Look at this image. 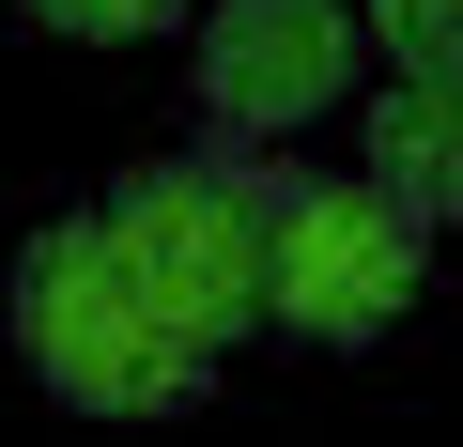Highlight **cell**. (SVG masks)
<instances>
[{
	"label": "cell",
	"mask_w": 463,
	"mask_h": 447,
	"mask_svg": "<svg viewBox=\"0 0 463 447\" xmlns=\"http://www.w3.org/2000/svg\"><path fill=\"white\" fill-rule=\"evenodd\" d=\"M16 355L47 370V401L78 416H185L216 386V355L124 278V247L93 232V216H47V232L16 247Z\"/></svg>",
	"instance_id": "6da1fadb"
},
{
	"label": "cell",
	"mask_w": 463,
	"mask_h": 447,
	"mask_svg": "<svg viewBox=\"0 0 463 447\" xmlns=\"http://www.w3.org/2000/svg\"><path fill=\"white\" fill-rule=\"evenodd\" d=\"M263 216H279V154H170V170H124L93 232L124 247V278L201 340L232 355L263 324Z\"/></svg>",
	"instance_id": "7a4b0ae2"
},
{
	"label": "cell",
	"mask_w": 463,
	"mask_h": 447,
	"mask_svg": "<svg viewBox=\"0 0 463 447\" xmlns=\"http://www.w3.org/2000/svg\"><path fill=\"white\" fill-rule=\"evenodd\" d=\"M417 232L371 200V185H309V170H279V216H263V324H294V340H386L402 309H417Z\"/></svg>",
	"instance_id": "3957f363"
},
{
	"label": "cell",
	"mask_w": 463,
	"mask_h": 447,
	"mask_svg": "<svg viewBox=\"0 0 463 447\" xmlns=\"http://www.w3.org/2000/svg\"><path fill=\"white\" fill-rule=\"evenodd\" d=\"M355 93V0H201V108L216 139H294Z\"/></svg>",
	"instance_id": "277c9868"
},
{
	"label": "cell",
	"mask_w": 463,
	"mask_h": 447,
	"mask_svg": "<svg viewBox=\"0 0 463 447\" xmlns=\"http://www.w3.org/2000/svg\"><path fill=\"white\" fill-rule=\"evenodd\" d=\"M355 154H371L355 185L402 216V232H432V216L463 200V124H448V78H402V93L371 108V139H355Z\"/></svg>",
	"instance_id": "5b68a950"
},
{
	"label": "cell",
	"mask_w": 463,
	"mask_h": 447,
	"mask_svg": "<svg viewBox=\"0 0 463 447\" xmlns=\"http://www.w3.org/2000/svg\"><path fill=\"white\" fill-rule=\"evenodd\" d=\"M371 47H386L402 78H448V62H463V0H371Z\"/></svg>",
	"instance_id": "8992f818"
},
{
	"label": "cell",
	"mask_w": 463,
	"mask_h": 447,
	"mask_svg": "<svg viewBox=\"0 0 463 447\" xmlns=\"http://www.w3.org/2000/svg\"><path fill=\"white\" fill-rule=\"evenodd\" d=\"M32 16H47V32H93V47H124V32H170L185 0H32Z\"/></svg>",
	"instance_id": "52a82bcc"
}]
</instances>
